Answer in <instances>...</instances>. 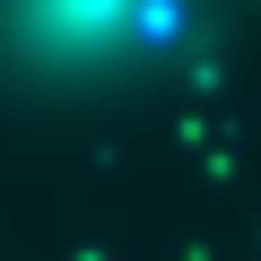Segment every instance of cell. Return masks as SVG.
I'll return each mask as SVG.
<instances>
[{
  "label": "cell",
  "mask_w": 261,
  "mask_h": 261,
  "mask_svg": "<svg viewBox=\"0 0 261 261\" xmlns=\"http://www.w3.org/2000/svg\"><path fill=\"white\" fill-rule=\"evenodd\" d=\"M244 27V0H0L9 113H130L192 87Z\"/></svg>",
  "instance_id": "obj_1"
}]
</instances>
